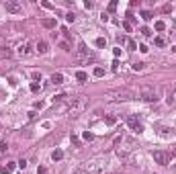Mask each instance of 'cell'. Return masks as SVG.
I'll return each mask as SVG.
<instances>
[{"mask_svg": "<svg viewBox=\"0 0 176 174\" xmlns=\"http://www.w3.org/2000/svg\"><path fill=\"white\" fill-rule=\"evenodd\" d=\"M78 57H90V59H92V57H94V53L88 49L84 43H80V47H78Z\"/></svg>", "mask_w": 176, "mask_h": 174, "instance_id": "9", "label": "cell"}, {"mask_svg": "<svg viewBox=\"0 0 176 174\" xmlns=\"http://www.w3.org/2000/svg\"><path fill=\"white\" fill-rule=\"evenodd\" d=\"M106 45V39L104 37H96V47H104Z\"/></svg>", "mask_w": 176, "mask_h": 174, "instance_id": "20", "label": "cell"}, {"mask_svg": "<svg viewBox=\"0 0 176 174\" xmlns=\"http://www.w3.org/2000/svg\"><path fill=\"white\" fill-rule=\"evenodd\" d=\"M76 78H78V80H80V82H84V80H88V74H86V72H82V70H80V72H76Z\"/></svg>", "mask_w": 176, "mask_h": 174, "instance_id": "19", "label": "cell"}, {"mask_svg": "<svg viewBox=\"0 0 176 174\" xmlns=\"http://www.w3.org/2000/svg\"><path fill=\"white\" fill-rule=\"evenodd\" d=\"M115 121H117L115 117H106V125H115Z\"/></svg>", "mask_w": 176, "mask_h": 174, "instance_id": "31", "label": "cell"}, {"mask_svg": "<svg viewBox=\"0 0 176 174\" xmlns=\"http://www.w3.org/2000/svg\"><path fill=\"white\" fill-rule=\"evenodd\" d=\"M4 10L10 12V14H20V12H23V4H20L18 0H6V2H4Z\"/></svg>", "mask_w": 176, "mask_h": 174, "instance_id": "7", "label": "cell"}, {"mask_svg": "<svg viewBox=\"0 0 176 174\" xmlns=\"http://www.w3.org/2000/svg\"><path fill=\"white\" fill-rule=\"evenodd\" d=\"M153 43H156L158 47H164V45H166V39H164V37H156V39H153Z\"/></svg>", "mask_w": 176, "mask_h": 174, "instance_id": "18", "label": "cell"}, {"mask_svg": "<svg viewBox=\"0 0 176 174\" xmlns=\"http://www.w3.org/2000/svg\"><path fill=\"white\" fill-rule=\"evenodd\" d=\"M127 125L133 129V131H137V133H141V131H143V125H141L135 117H129V119H127Z\"/></svg>", "mask_w": 176, "mask_h": 174, "instance_id": "8", "label": "cell"}, {"mask_svg": "<svg viewBox=\"0 0 176 174\" xmlns=\"http://www.w3.org/2000/svg\"><path fill=\"white\" fill-rule=\"evenodd\" d=\"M14 170V162H8V166H6V172H12Z\"/></svg>", "mask_w": 176, "mask_h": 174, "instance_id": "32", "label": "cell"}, {"mask_svg": "<svg viewBox=\"0 0 176 174\" xmlns=\"http://www.w3.org/2000/svg\"><path fill=\"white\" fill-rule=\"evenodd\" d=\"M166 102H168L170 106L176 104V84L172 86V90H168V98H166Z\"/></svg>", "mask_w": 176, "mask_h": 174, "instance_id": "10", "label": "cell"}, {"mask_svg": "<svg viewBox=\"0 0 176 174\" xmlns=\"http://www.w3.org/2000/svg\"><path fill=\"white\" fill-rule=\"evenodd\" d=\"M111 98L117 100V102H125V100L135 98V94L131 92V90H115V92H111Z\"/></svg>", "mask_w": 176, "mask_h": 174, "instance_id": "6", "label": "cell"}, {"mask_svg": "<svg viewBox=\"0 0 176 174\" xmlns=\"http://www.w3.org/2000/svg\"><path fill=\"white\" fill-rule=\"evenodd\" d=\"M41 25L45 27V29H55L57 23H55V18H43V20H41Z\"/></svg>", "mask_w": 176, "mask_h": 174, "instance_id": "12", "label": "cell"}, {"mask_svg": "<svg viewBox=\"0 0 176 174\" xmlns=\"http://www.w3.org/2000/svg\"><path fill=\"white\" fill-rule=\"evenodd\" d=\"M94 76H96V78L104 76V70H102V68H96V70H94Z\"/></svg>", "mask_w": 176, "mask_h": 174, "instance_id": "25", "label": "cell"}, {"mask_svg": "<svg viewBox=\"0 0 176 174\" xmlns=\"http://www.w3.org/2000/svg\"><path fill=\"white\" fill-rule=\"evenodd\" d=\"M141 16H143L145 20H149V18H151V12H147V10H143V12H141Z\"/></svg>", "mask_w": 176, "mask_h": 174, "instance_id": "28", "label": "cell"}, {"mask_svg": "<svg viewBox=\"0 0 176 174\" xmlns=\"http://www.w3.org/2000/svg\"><path fill=\"white\" fill-rule=\"evenodd\" d=\"M37 174H47V168H43V166L37 168Z\"/></svg>", "mask_w": 176, "mask_h": 174, "instance_id": "33", "label": "cell"}, {"mask_svg": "<svg viewBox=\"0 0 176 174\" xmlns=\"http://www.w3.org/2000/svg\"><path fill=\"white\" fill-rule=\"evenodd\" d=\"M141 35H143V37H149V35H151V31H149L147 27H143V29H141Z\"/></svg>", "mask_w": 176, "mask_h": 174, "instance_id": "26", "label": "cell"}, {"mask_svg": "<svg viewBox=\"0 0 176 174\" xmlns=\"http://www.w3.org/2000/svg\"><path fill=\"white\" fill-rule=\"evenodd\" d=\"M106 158H94L90 162H86L80 170H76V174H102L106 168Z\"/></svg>", "mask_w": 176, "mask_h": 174, "instance_id": "1", "label": "cell"}, {"mask_svg": "<svg viewBox=\"0 0 176 174\" xmlns=\"http://www.w3.org/2000/svg\"><path fill=\"white\" fill-rule=\"evenodd\" d=\"M35 51H39V53H47V51H49V45H47L45 41H39L37 45H35Z\"/></svg>", "mask_w": 176, "mask_h": 174, "instance_id": "11", "label": "cell"}, {"mask_svg": "<svg viewBox=\"0 0 176 174\" xmlns=\"http://www.w3.org/2000/svg\"><path fill=\"white\" fill-rule=\"evenodd\" d=\"M129 154H131V147H119V149H117V156H119V158H127Z\"/></svg>", "mask_w": 176, "mask_h": 174, "instance_id": "14", "label": "cell"}, {"mask_svg": "<svg viewBox=\"0 0 176 174\" xmlns=\"http://www.w3.org/2000/svg\"><path fill=\"white\" fill-rule=\"evenodd\" d=\"M119 143H123V135H119V137H115V141H113V145H119Z\"/></svg>", "mask_w": 176, "mask_h": 174, "instance_id": "29", "label": "cell"}, {"mask_svg": "<svg viewBox=\"0 0 176 174\" xmlns=\"http://www.w3.org/2000/svg\"><path fill=\"white\" fill-rule=\"evenodd\" d=\"M39 88H41V86H39V84H37V82H33V84H31V90H33V92H37V90H39Z\"/></svg>", "mask_w": 176, "mask_h": 174, "instance_id": "30", "label": "cell"}, {"mask_svg": "<svg viewBox=\"0 0 176 174\" xmlns=\"http://www.w3.org/2000/svg\"><path fill=\"white\" fill-rule=\"evenodd\" d=\"M65 98V94H57V96H53V102H61Z\"/></svg>", "mask_w": 176, "mask_h": 174, "instance_id": "27", "label": "cell"}, {"mask_svg": "<svg viewBox=\"0 0 176 174\" xmlns=\"http://www.w3.org/2000/svg\"><path fill=\"white\" fill-rule=\"evenodd\" d=\"M10 55H12L10 47H0V57H10Z\"/></svg>", "mask_w": 176, "mask_h": 174, "instance_id": "15", "label": "cell"}, {"mask_svg": "<svg viewBox=\"0 0 176 174\" xmlns=\"http://www.w3.org/2000/svg\"><path fill=\"white\" fill-rule=\"evenodd\" d=\"M127 47H129V49H131V51H135V49H137V43H135V41H131V39H129V41H127Z\"/></svg>", "mask_w": 176, "mask_h": 174, "instance_id": "21", "label": "cell"}, {"mask_svg": "<svg viewBox=\"0 0 176 174\" xmlns=\"http://www.w3.org/2000/svg\"><path fill=\"white\" fill-rule=\"evenodd\" d=\"M51 158H53L55 162H57V160H61V158H63V151H61V149H55L53 154H51Z\"/></svg>", "mask_w": 176, "mask_h": 174, "instance_id": "17", "label": "cell"}, {"mask_svg": "<svg viewBox=\"0 0 176 174\" xmlns=\"http://www.w3.org/2000/svg\"><path fill=\"white\" fill-rule=\"evenodd\" d=\"M139 98L145 100V102H156V100H158V92H156V88H153V86L143 84L141 88H139Z\"/></svg>", "mask_w": 176, "mask_h": 174, "instance_id": "3", "label": "cell"}, {"mask_svg": "<svg viewBox=\"0 0 176 174\" xmlns=\"http://www.w3.org/2000/svg\"><path fill=\"white\" fill-rule=\"evenodd\" d=\"M82 137H84L86 141H92V139H94V135H92V133H88V131H84V135H82Z\"/></svg>", "mask_w": 176, "mask_h": 174, "instance_id": "24", "label": "cell"}, {"mask_svg": "<svg viewBox=\"0 0 176 174\" xmlns=\"http://www.w3.org/2000/svg\"><path fill=\"white\" fill-rule=\"evenodd\" d=\"M131 68H133L135 72H139V70H143V63H141V61H137V63H133Z\"/></svg>", "mask_w": 176, "mask_h": 174, "instance_id": "23", "label": "cell"}, {"mask_svg": "<svg viewBox=\"0 0 176 174\" xmlns=\"http://www.w3.org/2000/svg\"><path fill=\"white\" fill-rule=\"evenodd\" d=\"M151 158H153V162L160 164V166H170L172 154H170V151H164V149H156V151H151Z\"/></svg>", "mask_w": 176, "mask_h": 174, "instance_id": "4", "label": "cell"}, {"mask_svg": "<svg viewBox=\"0 0 176 174\" xmlns=\"http://www.w3.org/2000/svg\"><path fill=\"white\" fill-rule=\"evenodd\" d=\"M65 20H68V23H74V20H76V14H74V12H68V14H65Z\"/></svg>", "mask_w": 176, "mask_h": 174, "instance_id": "22", "label": "cell"}, {"mask_svg": "<svg viewBox=\"0 0 176 174\" xmlns=\"http://www.w3.org/2000/svg\"><path fill=\"white\" fill-rule=\"evenodd\" d=\"M16 53H18L20 57H31V55L35 53V45H33L31 41H23V43H20V45H18Z\"/></svg>", "mask_w": 176, "mask_h": 174, "instance_id": "5", "label": "cell"}, {"mask_svg": "<svg viewBox=\"0 0 176 174\" xmlns=\"http://www.w3.org/2000/svg\"><path fill=\"white\" fill-rule=\"evenodd\" d=\"M88 104V98L86 96H74L72 100H68V111L72 113V117H76L78 113H82Z\"/></svg>", "mask_w": 176, "mask_h": 174, "instance_id": "2", "label": "cell"}, {"mask_svg": "<svg viewBox=\"0 0 176 174\" xmlns=\"http://www.w3.org/2000/svg\"><path fill=\"white\" fill-rule=\"evenodd\" d=\"M51 84H55V86H59V84H63V74H59V72H55V74L51 76Z\"/></svg>", "mask_w": 176, "mask_h": 174, "instance_id": "13", "label": "cell"}, {"mask_svg": "<svg viewBox=\"0 0 176 174\" xmlns=\"http://www.w3.org/2000/svg\"><path fill=\"white\" fill-rule=\"evenodd\" d=\"M153 29H156V31H164V29H166V23H164V20H156Z\"/></svg>", "mask_w": 176, "mask_h": 174, "instance_id": "16", "label": "cell"}, {"mask_svg": "<svg viewBox=\"0 0 176 174\" xmlns=\"http://www.w3.org/2000/svg\"><path fill=\"white\" fill-rule=\"evenodd\" d=\"M27 115H29V119H35V117H37V113H35V111H29Z\"/></svg>", "mask_w": 176, "mask_h": 174, "instance_id": "35", "label": "cell"}, {"mask_svg": "<svg viewBox=\"0 0 176 174\" xmlns=\"http://www.w3.org/2000/svg\"><path fill=\"white\" fill-rule=\"evenodd\" d=\"M33 80H41V72H33Z\"/></svg>", "mask_w": 176, "mask_h": 174, "instance_id": "34", "label": "cell"}]
</instances>
